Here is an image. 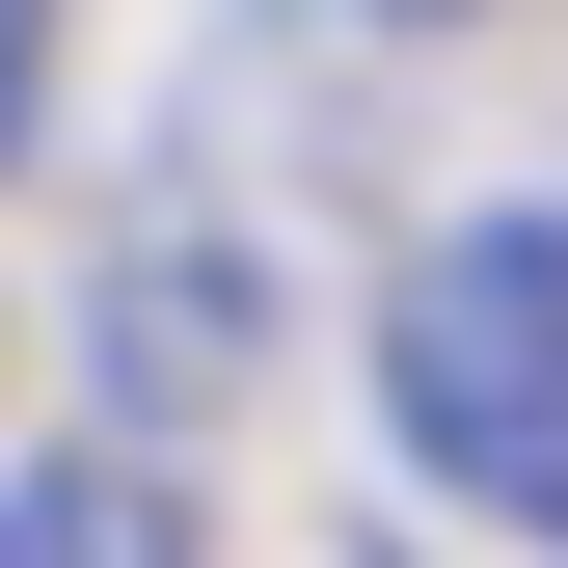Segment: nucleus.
<instances>
[{
    "instance_id": "3",
    "label": "nucleus",
    "mask_w": 568,
    "mask_h": 568,
    "mask_svg": "<svg viewBox=\"0 0 568 568\" xmlns=\"http://www.w3.org/2000/svg\"><path fill=\"white\" fill-rule=\"evenodd\" d=\"M28 82H54V0H0V163H28Z\"/></svg>"
},
{
    "instance_id": "1",
    "label": "nucleus",
    "mask_w": 568,
    "mask_h": 568,
    "mask_svg": "<svg viewBox=\"0 0 568 568\" xmlns=\"http://www.w3.org/2000/svg\"><path fill=\"white\" fill-rule=\"evenodd\" d=\"M379 406H406V460L460 487V515H515L568 568V217H460V244H406V298H379Z\"/></svg>"
},
{
    "instance_id": "2",
    "label": "nucleus",
    "mask_w": 568,
    "mask_h": 568,
    "mask_svg": "<svg viewBox=\"0 0 568 568\" xmlns=\"http://www.w3.org/2000/svg\"><path fill=\"white\" fill-rule=\"evenodd\" d=\"M0 568H190V487L163 460H28L0 487Z\"/></svg>"
}]
</instances>
